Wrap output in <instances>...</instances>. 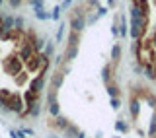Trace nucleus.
Wrapping results in <instances>:
<instances>
[{
    "label": "nucleus",
    "mask_w": 156,
    "mask_h": 138,
    "mask_svg": "<svg viewBox=\"0 0 156 138\" xmlns=\"http://www.w3.org/2000/svg\"><path fill=\"white\" fill-rule=\"evenodd\" d=\"M70 26H72V31H82V27H84V18H82L80 10H76L74 14L70 16Z\"/></svg>",
    "instance_id": "nucleus-1"
},
{
    "label": "nucleus",
    "mask_w": 156,
    "mask_h": 138,
    "mask_svg": "<svg viewBox=\"0 0 156 138\" xmlns=\"http://www.w3.org/2000/svg\"><path fill=\"white\" fill-rule=\"evenodd\" d=\"M131 115H133V117L139 115V103H136L135 99H131Z\"/></svg>",
    "instance_id": "nucleus-2"
},
{
    "label": "nucleus",
    "mask_w": 156,
    "mask_h": 138,
    "mask_svg": "<svg viewBox=\"0 0 156 138\" xmlns=\"http://www.w3.org/2000/svg\"><path fill=\"white\" fill-rule=\"evenodd\" d=\"M119 57H121V47L115 45V47H113V62L119 60Z\"/></svg>",
    "instance_id": "nucleus-3"
},
{
    "label": "nucleus",
    "mask_w": 156,
    "mask_h": 138,
    "mask_svg": "<svg viewBox=\"0 0 156 138\" xmlns=\"http://www.w3.org/2000/svg\"><path fill=\"white\" fill-rule=\"evenodd\" d=\"M109 93H111L113 97H117V95H119V90H117L115 86H109Z\"/></svg>",
    "instance_id": "nucleus-4"
}]
</instances>
